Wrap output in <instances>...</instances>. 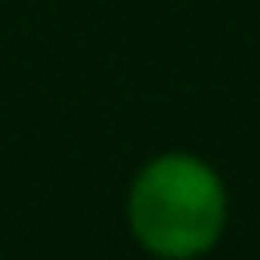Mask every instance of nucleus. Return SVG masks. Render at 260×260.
I'll use <instances>...</instances> for the list:
<instances>
[{
  "mask_svg": "<svg viewBox=\"0 0 260 260\" xmlns=\"http://www.w3.org/2000/svg\"><path fill=\"white\" fill-rule=\"evenodd\" d=\"M126 223L150 256L199 260L228 228V191L219 171L191 150L146 158L126 191Z\"/></svg>",
  "mask_w": 260,
  "mask_h": 260,
  "instance_id": "nucleus-1",
  "label": "nucleus"
}]
</instances>
